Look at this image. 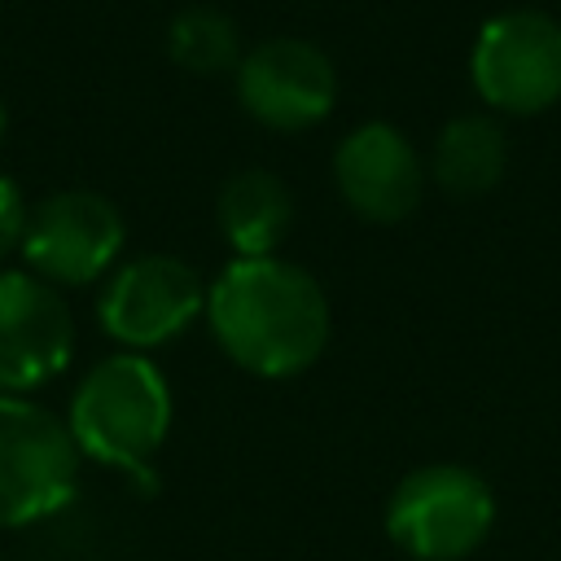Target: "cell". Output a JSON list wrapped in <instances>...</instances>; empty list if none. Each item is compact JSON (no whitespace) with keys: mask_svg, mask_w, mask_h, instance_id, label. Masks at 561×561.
I'll use <instances>...</instances> for the list:
<instances>
[{"mask_svg":"<svg viewBox=\"0 0 561 561\" xmlns=\"http://www.w3.org/2000/svg\"><path fill=\"white\" fill-rule=\"evenodd\" d=\"M206 320L219 351L254 377H298L329 346L324 285L276 254L232 259L206 285Z\"/></svg>","mask_w":561,"mask_h":561,"instance_id":"cell-1","label":"cell"},{"mask_svg":"<svg viewBox=\"0 0 561 561\" xmlns=\"http://www.w3.org/2000/svg\"><path fill=\"white\" fill-rule=\"evenodd\" d=\"M206 316V280L175 254H136L114 263L101 285L96 320L123 351H153Z\"/></svg>","mask_w":561,"mask_h":561,"instance_id":"cell-7","label":"cell"},{"mask_svg":"<svg viewBox=\"0 0 561 561\" xmlns=\"http://www.w3.org/2000/svg\"><path fill=\"white\" fill-rule=\"evenodd\" d=\"M495 526V495L465 465H421L386 500V535L412 561H465Z\"/></svg>","mask_w":561,"mask_h":561,"instance_id":"cell-3","label":"cell"},{"mask_svg":"<svg viewBox=\"0 0 561 561\" xmlns=\"http://www.w3.org/2000/svg\"><path fill=\"white\" fill-rule=\"evenodd\" d=\"M4 131H9V110H4V101H0V140H4Z\"/></svg>","mask_w":561,"mask_h":561,"instance_id":"cell-15","label":"cell"},{"mask_svg":"<svg viewBox=\"0 0 561 561\" xmlns=\"http://www.w3.org/2000/svg\"><path fill=\"white\" fill-rule=\"evenodd\" d=\"M79 491L70 425L26 394H0V530L61 513Z\"/></svg>","mask_w":561,"mask_h":561,"instance_id":"cell-4","label":"cell"},{"mask_svg":"<svg viewBox=\"0 0 561 561\" xmlns=\"http://www.w3.org/2000/svg\"><path fill=\"white\" fill-rule=\"evenodd\" d=\"M469 79L500 114H543L561 101V22L539 9H504L482 22Z\"/></svg>","mask_w":561,"mask_h":561,"instance_id":"cell-5","label":"cell"},{"mask_svg":"<svg viewBox=\"0 0 561 561\" xmlns=\"http://www.w3.org/2000/svg\"><path fill=\"white\" fill-rule=\"evenodd\" d=\"M167 53L175 66L193 75H224L241 61V31L237 22L215 4H188L167 26Z\"/></svg>","mask_w":561,"mask_h":561,"instance_id":"cell-13","label":"cell"},{"mask_svg":"<svg viewBox=\"0 0 561 561\" xmlns=\"http://www.w3.org/2000/svg\"><path fill=\"white\" fill-rule=\"evenodd\" d=\"M26 197L18 188L13 175H0V259H9L18 245H22V232H26Z\"/></svg>","mask_w":561,"mask_h":561,"instance_id":"cell-14","label":"cell"},{"mask_svg":"<svg viewBox=\"0 0 561 561\" xmlns=\"http://www.w3.org/2000/svg\"><path fill=\"white\" fill-rule=\"evenodd\" d=\"M127 228L110 197L92 188H57L26 215L22 259L48 285H92L114 272Z\"/></svg>","mask_w":561,"mask_h":561,"instance_id":"cell-6","label":"cell"},{"mask_svg":"<svg viewBox=\"0 0 561 561\" xmlns=\"http://www.w3.org/2000/svg\"><path fill=\"white\" fill-rule=\"evenodd\" d=\"M232 83L241 110L272 131H307L337 105V70L329 53L298 35H276L241 53Z\"/></svg>","mask_w":561,"mask_h":561,"instance_id":"cell-8","label":"cell"},{"mask_svg":"<svg viewBox=\"0 0 561 561\" xmlns=\"http://www.w3.org/2000/svg\"><path fill=\"white\" fill-rule=\"evenodd\" d=\"M215 219L224 241L232 245V259H263L276 254L294 224V197L289 184L276 171L245 167L224 180L215 197Z\"/></svg>","mask_w":561,"mask_h":561,"instance_id":"cell-11","label":"cell"},{"mask_svg":"<svg viewBox=\"0 0 561 561\" xmlns=\"http://www.w3.org/2000/svg\"><path fill=\"white\" fill-rule=\"evenodd\" d=\"M171 386L162 368L140 351L96 359L70 394V438L79 456L114 465L136 486H153V460L171 434Z\"/></svg>","mask_w":561,"mask_h":561,"instance_id":"cell-2","label":"cell"},{"mask_svg":"<svg viewBox=\"0 0 561 561\" xmlns=\"http://www.w3.org/2000/svg\"><path fill=\"white\" fill-rule=\"evenodd\" d=\"M75 355V316L57 285L26 267H0V394L53 381Z\"/></svg>","mask_w":561,"mask_h":561,"instance_id":"cell-9","label":"cell"},{"mask_svg":"<svg viewBox=\"0 0 561 561\" xmlns=\"http://www.w3.org/2000/svg\"><path fill=\"white\" fill-rule=\"evenodd\" d=\"M333 184L359 219L399 224L425 197V162L394 123L368 118L337 140Z\"/></svg>","mask_w":561,"mask_h":561,"instance_id":"cell-10","label":"cell"},{"mask_svg":"<svg viewBox=\"0 0 561 561\" xmlns=\"http://www.w3.org/2000/svg\"><path fill=\"white\" fill-rule=\"evenodd\" d=\"M508 167V136L491 114H456L434 149L430 175L447 197H482L504 180Z\"/></svg>","mask_w":561,"mask_h":561,"instance_id":"cell-12","label":"cell"}]
</instances>
